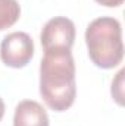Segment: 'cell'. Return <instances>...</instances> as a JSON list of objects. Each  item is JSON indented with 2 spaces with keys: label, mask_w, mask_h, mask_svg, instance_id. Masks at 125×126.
<instances>
[{
  "label": "cell",
  "mask_w": 125,
  "mask_h": 126,
  "mask_svg": "<svg viewBox=\"0 0 125 126\" xmlns=\"http://www.w3.org/2000/svg\"><path fill=\"white\" fill-rule=\"evenodd\" d=\"M40 95L53 111L72 107L77 97L75 62L71 50L44 51L40 63Z\"/></svg>",
  "instance_id": "6da1fadb"
},
{
  "label": "cell",
  "mask_w": 125,
  "mask_h": 126,
  "mask_svg": "<svg viewBox=\"0 0 125 126\" xmlns=\"http://www.w3.org/2000/svg\"><path fill=\"white\" fill-rule=\"evenodd\" d=\"M85 44L90 60L100 69H113L124 59L122 27L118 19L102 16L85 30Z\"/></svg>",
  "instance_id": "7a4b0ae2"
},
{
  "label": "cell",
  "mask_w": 125,
  "mask_h": 126,
  "mask_svg": "<svg viewBox=\"0 0 125 126\" xmlns=\"http://www.w3.org/2000/svg\"><path fill=\"white\" fill-rule=\"evenodd\" d=\"M34 56V41L22 31L6 35L0 44V59L9 67L21 69L31 62Z\"/></svg>",
  "instance_id": "3957f363"
},
{
  "label": "cell",
  "mask_w": 125,
  "mask_h": 126,
  "mask_svg": "<svg viewBox=\"0 0 125 126\" xmlns=\"http://www.w3.org/2000/svg\"><path fill=\"white\" fill-rule=\"evenodd\" d=\"M44 51L71 50L75 43V25L69 18L55 16L46 22L40 34Z\"/></svg>",
  "instance_id": "277c9868"
},
{
  "label": "cell",
  "mask_w": 125,
  "mask_h": 126,
  "mask_svg": "<svg viewBox=\"0 0 125 126\" xmlns=\"http://www.w3.org/2000/svg\"><path fill=\"white\" fill-rule=\"evenodd\" d=\"M13 126H49L47 111L40 103L24 100L15 109Z\"/></svg>",
  "instance_id": "5b68a950"
},
{
  "label": "cell",
  "mask_w": 125,
  "mask_h": 126,
  "mask_svg": "<svg viewBox=\"0 0 125 126\" xmlns=\"http://www.w3.org/2000/svg\"><path fill=\"white\" fill-rule=\"evenodd\" d=\"M19 16L21 7L16 0H0V31L15 25Z\"/></svg>",
  "instance_id": "8992f818"
},
{
  "label": "cell",
  "mask_w": 125,
  "mask_h": 126,
  "mask_svg": "<svg viewBox=\"0 0 125 126\" xmlns=\"http://www.w3.org/2000/svg\"><path fill=\"white\" fill-rule=\"evenodd\" d=\"M124 73L125 70L121 69L118 73H116V78L113 79L112 82V97L113 100L119 104V106H124V93H122V85H124Z\"/></svg>",
  "instance_id": "52a82bcc"
},
{
  "label": "cell",
  "mask_w": 125,
  "mask_h": 126,
  "mask_svg": "<svg viewBox=\"0 0 125 126\" xmlns=\"http://www.w3.org/2000/svg\"><path fill=\"white\" fill-rule=\"evenodd\" d=\"M94 1H97L104 7H119L124 3V0H94Z\"/></svg>",
  "instance_id": "ba28073f"
},
{
  "label": "cell",
  "mask_w": 125,
  "mask_h": 126,
  "mask_svg": "<svg viewBox=\"0 0 125 126\" xmlns=\"http://www.w3.org/2000/svg\"><path fill=\"white\" fill-rule=\"evenodd\" d=\"M3 116H4V101H3L1 97H0V122H1V119H3Z\"/></svg>",
  "instance_id": "9c48e42d"
}]
</instances>
